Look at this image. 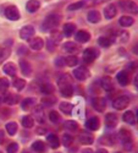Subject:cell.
<instances>
[{
  "mask_svg": "<svg viewBox=\"0 0 138 153\" xmlns=\"http://www.w3.org/2000/svg\"><path fill=\"white\" fill-rule=\"evenodd\" d=\"M59 86H60V93L64 97H71L73 94V86L69 75L61 76L59 79Z\"/></svg>",
  "mask_w": 138,
  "mask_h": 153,
  "instance_id": "1",
  "label": "cell"
},
{
  "mask_svg": "<svg viewBox=\"0 0 138 153\" xmlns=\"http://www.w3.org/2000/svg\"><path fill=\"white\" fill-rule=\"evenodd\" d=\"M60 21H61V16L60 15H58V14L49 15L45 19V21L43 22V31H53V30H55L59 26Z\"/></svg>",
  "mask_w": 138,
  "mask_h": 153,
  "instance_id": "2",
  "label": "cell"
},
{
  "mask_svg": "<svg viewBox=\"0 0 138 153\" xmlns=\"http://www.w3.org/2000/svg\"><path fill=\"white\" fill-rule=\"evenodd\" d=\"M119 6L122 11L128 12V14H138V5L132 0H120Z\"/></svg>",
  "mask_w": 138,
  "mask_h": 153,
  "instance_id": "3",
  "label": "cell"
},
{
  "mask_svg": "<svg viewBox=\"0 0 138 153\" xmlns=\"http://www.w3.org/2000/svg\"><path fill=\"white\" fill-rule=\"evenodd\" d=\"M98 56H99V50L95 49V48H88L83 52V60L87 64L93 62Z\"/></svg>",
  "mask_w": 138,
  "mask_h": 153,
  "instance_id": "4",
  "label": "cell"
},
{
  "mask_svg": "<svg viewBox=\"0 0 138 153\" xmlns=\"http://www.w3.org/2000/svg\"><path fill=\"white\" fill-rule=\"evenodd\" d=\"M73 76H75V79H77L80 81H84V80H87L91 76V72H89V70L87 68L80 66V68L73 70Z\"/></svg>",
  "mask_w": 138,
  "mask_h": 153,
  "instance_id": "5",
  "label": "cell"
},
{
  "mask_svg": "<svg viewBox=\"0 0 138 153\" xmlns=\"http://www.w3.org/2000/svg\"><path fill=\"white\" fill-rule=\"evenodd\" d=\"M128 104H130V98L127 96H121V97H119V98H116L114 100L112 107H114L115 109H117V110H122V109L126 108Z\"/></svg>",
  "mask_w": 138,
  "mask_h": 153,
  "instance_id": "6",
  "label": "cell"
},
{
  "mask_svg": "<svg viewBox=\"0 0 138 153\" xmlns=\"http://www.w3.org/2000/svg\"><path fill=\"white\" fill-rule=\"evenodd\" d=\"M5 16L11 20V21H17L20 19V12H18V9L14 5H11L9 7L5 9Z\"/></svg>",
  "mask_w": 138,
  "mask_h": 153,
  "instance_id": "7",
  "label": "cell"
},
{
  "mask_svg": "<svg viewBox=\"0 0 138 153\" xmlns=\"http://www.w3.org/2000/svg\"><path fill=\"white\" fill-rule=\"evenodd\" d=\"M92 105H93V108L97 110V111H104L105 110V108H106V100L104 99V98H102V97H95V98H93V100H92Z\"/></svg>",
  "mask_w": 138,
  "mask_h": 153,
  "instance_id": "8",
  "label": "cell"
},
{
  "mask_svg": "<svg viewBox=\"0 0 138 153\" xmlns=\"http://www.w3.org/2000/svg\"><path fill=\"white\" fill-rule=\"evenodd\" d=\"M35 33V30L33 26H24L21 31H20V37L24 41L31 39V37H33Z\"/></svg>",
  "mask_w": 138,
  "mask_h": 153,
  "instance_id": "9",
  "label": "cell"
},
{
  "mask_svg": "<svg viewBox=\"0 0 138 153\" xmlns=\"http://www.w3.org/2000/svg\"><path fill=\"white\" fill-rule=\"evenodd\" d=\"M78 45L75 43V42H66L62 44V50H64L65 53H67L69 55H73L78 52Z\"/></svg>",
  "mask_w": 138,
  "mask_h": 153,
  "instance_id": "10",
  "label": "cell"
},
{
  "mask_svg": "<svg viewBox=\"0 0 138 153\" xmlns=\"http://www.w3.org/2000/svg\"><path fill=\"white\" fill-rule=\"evenodd\" d=\"M116 80L121 86H127L130 83V74L126 70H122L116 75Z\"/></svg>",
  "mask_w": 138,
  "mask_h": 153,
  "instance_id": "11",
  "label": "cell"
},
{
  "mask_svg": "<svg viewBox=\"0 0 138 153\" xmlns=\"http://www.w3.org/2000/svg\"><path fill=\"white\" fill-rule=\"evenodd\" d=\"M111 37H112V39H114V42L117 41V42H120V43H126V42L128 41L130 34H128V32H126V31H119V32H115Z\"/></svg>",
  "mask_w": 138,
  "mask_h": 153,
  "instance_id": "12",
  "label": "cell"
},
{
  "mask_svg": "<svg viewBox=\"0 0 138 153\" xmlns=\"http://www.w3.org/2000/svg\"><path fill=\"white\" fill-rule=\"evenodd\" d=\"M44 47V41L41 37H34L30 39V48L33 50H41Z\"/></svg>",
  "mask_w": 138,
  "mask_h": 153,
  "instance_id": "13",
  "label": "cell"
},
{
  "mask_svg": "<svg viewBox=\"0 0 138 153\" xmlns=\"http://www.w3.org/2000/svg\"><path fill=\"white\" fill-rule=\"evenodd\" d=\"M117 135H119L117 138L121 141L122 145L126 143V142H131V141H132V135H131V132H130L128 130H126V129H121Z\"/></svg>",
  "mask_w": 138,
  "mask_h": 153,
  "instance_id": "14",
  "label": "cell"
},
{
  "mask_svg": "<svg viewBox=\"0 0 138 153\" xmlns=\"http://www.w3.org/2000/svg\"><path fill=\"white\" fill-rule=\"evenodd\" d=\"M116 14H117V9H116V6H115L114 4L108 5V6L105 7V10H104V16H105V19H108V20L114 19V17L116 16Z\"/></svg>",
  "mask_w": 138,
  "mask_h": 153,
  "instance_id": "15",
  "label": "cell"
},
{
  "mask_svg": "<svg viewBox=\"0 0 138 153\" xmlns=\"http://www.w3.org/2000/svg\"><path fill=\"white\" fill-rule=\"evenodd\" d=\"M100 85H102V88L104 91H112L114 90V83H112V80L111 77H109V76H104V77L100 80Z\"/></svg>",
  "mask_w": 138,
  "mask_h": 153,
  "instance_id": "16",
  "label": "cell"
},
{
  "mask_svg": "<svg viewBox=\"0 0 138 153\" xmlns=\"http://www.w3.org/2000/svg\"><path fill=\"white\" fill-rule=\"evenodd\" d=\"M86 127L88 130H91V131H97V130H99V127H100V121H99V119L98 118H91V119H88L87 120V123H86Z\"/></svg>",
  "mask_w": 138,
  "mask_h": 153,
  "instance_id": "17",
  "label": "cell"
},
{
  "mask_svg": "<svg viewBox=\"0 0 138 153\" xmlns=\"http://www.w3.org/2000/svg\"><path fill=\"white\" fill-rule=\"evenodd\" d=\"M18 100H20V97L14 93H6L3 98V102H5L9 105H15L16 103H18Z\"/></svg>",
  "mask_w": 138,
  "mask_h": 153,
  "instance_id": "18",
  "label": "cell"
},
{
  "mask_svg": "<svg viewBox=\"0 0 138 153\" xmlns=\"http://www.w3.org/2000/svg\"><path fill=\"white\" fill-rule=\"evenodd\" d=\"M117 141L116 136L112 134V135H104L102 138H100V143H103L105 146H114Z\"/></svg>",
  "mask_w": 138,
  "mask_h": 153,
  "instance_id": "19",
  "label": "cell"
},
{
  "mask_svg": "<svg viewBox=\"0 0 138 153\" xmlns=\"http://www.w3.org/2000/svg\"><path fill=\"white\" fill-rule=\"evenodd\" d=\"M117 121H119V118L115 113H109L106 114L105 117V123L108 125V127H115L117 125Z\"/></svg>",
  "mask_w": 138,
  "mask_h": 153,
  "instance_id": "20",
  "label": "cell"
},
{
  "mask_svg": "<svg viewBox=\"0 0 138 153\" xmlns=\"http://www.w3.org/2000/svg\"><path fill=\"white\" fill-rule=\"evenodd\" d=\"M46 141L50 145L52 148H58L60 146V140L55 134H48L46 135Z\"/></svg>",
  "mask_w": 138,
  "mask_h": 153,
  "instance_id": "21",
  "label": "cell"
},
{
  "mask_svg": "<svg viewBox=\"0 0 138 153\" xmlns=\"http://www.w3.org/2000/svg\"><path fill=\"white\" fill-rule=\"evenodd\" d=\"M75 38H76V41L80 43H87L91 39V33H88L87 31H78Z\"/></svg>",
  "mask_w": 138,
  "mask_h": 153,
  "instance_id": "22",
  "label": "cell"
},
{
  "mask_svg": "<svg viewBox=\"0 0 138 153\" xmlns=\"http://www.w3.org/2000/svg\"><path fill=\"white\" fill-rule=\"evenodd\" d=\"M78 141H80L82 145H92L93 141H94V137H93V135H91V134L82 132V134L78 136Z\"/></svg>",
  "mask_w": 138,
  "mask_h": 153,
  "instance_id": "23",
  "label": "cell"
},
{
  "mask_svg": "<svg viewBox=\"0 0 138 153\" xmlns=\"http://www.w3.org/2000/svg\"><path fill=\"white\" fill-rule=\"evenodd\" d=\"M112 43H114V39H112V37L110 36H103V37H99L98 38V44L100 45V47H103V48H108V47H110Z\"/></svg>",
  "mask_w": 138,
  "mask_h": 153,
  "instance_id": "24",
  "label": "cell"
},
{
  "mask_svg": "<svg viewBox=\"0 0 138 153\" xmlns=\"http://www.w3.org/2000/svg\"><path fill=\"white\" fill-rule=\"evenodd\" d=\"M20 66H21V72L24 76H30L32 72V68H31V64L27 60H20Z\"/></svg>",
  "mask_w": 138,
  "mask_h": 153,
  "instance_id": "25",
  "label": "cell"
},
{
  "mask_svg": "<svg viewBox=\"0 0 138 153\" xmlns=\"http://www.w3.org/2000/svg\"><path fill=\"white\" fill-rule=\"evenodd\" d=\"M87 20H88L91 23H98L100 21V12L97 10H91L87 15Z\"/></svg>",
  "mask_w": 138,
  "mask_h": 153,
  "instance_id": "26",
  "label": "cell"
},
{
  "mask_svg": "<svg viewBox=\"0 0 138 153\" xmlns=\"http://www.w3.org/2000/svg\"><path fill=\"white\" fill-rule=\"evenodd\" d=\"M39 7H41V3L38 0H30L26 4V10L28 12H35Z\"/></svg>",
  "mask_w": 138,
  "mask_h": 153,
  "instance_id": "27",
  "label": "cell"
},
{
  "mask_svg": "<svg viewBox=\"0 0 138 153\" xmlns=\"http://www.w3.org/2000/svg\"><path fill=\"white\" fill-rule=\"evenodd\" d=\"M35 105V99L34 98H26L21 102V108L23 110H30Z\"/></svg>",
  "mask_w": 138,
  "mask_h": 153,
  "instance_id": "28",
  "label": "cell"
},
{
  "mask_svg": "<svg viewBox=\"0 0 138 153\" xmlns=\"http://www.w3.org/2000/svg\"><path fill=\"white\" fill-rule=\"evenodd\" d=\"M122 119H123V121L126 123V124H128V125H134L136 124V115L133 114V111H126L123 114V117H122Z\"/></svg>",
  "mask_w": 138,
  "mask_h": 153,
  "instance_id": "29",
  "label": "cell"
},
{
  "mask_svg": "<svg viewBox=\"0 0 138 153\" xmlns=\"http://www.w3.org/2000/svg\"><path fill=\"white\" fill-rule=\"evenodd\" d=\"M3 70H4V72H5L6 75H9V76H15L16 72H17L15 64H12V62H7V64H5Z\"/></svg>",
  "mask_w": 138,
  "mask_h": 153,
  "instance_id": "30",
  "label": "cell"
},
{
  "mask_svg": "<svg viewBox=\"0 0 138 153\" xmlns=\"http://www.w3.org/2000/svg\"><path fill=\"white\" fill-rule=\"evenodd\" d=\"M32 148L37 153H44L46 151V145L43 141H35V142H33Z\"/></svg>",
  "mask_w": 138,
  "mask_h": 153,
  "instance_id": "31",
  "label": "cell"
},
{
  "mask_svg": "<svg viewBox=\"0 0 138 153\" xmlns=\"http://www.w3.org/2000/svg\"><path fill=\"white\" fill-rule=\"evenodd\" d=\"M54 91H55V88H54V86H53L52 83H43V85L41 86V92H42L43 94H45V96L53 94Z\"/></svg>",
  "mask_w": 138,
  "mask_h": 153,
  "instance_id": "32",
  "label": "cell"
},
{
  "mask_svg": "<svg viewBox=\"0 0 138 153\" xmlns=\"http://www.w3.org/2000/svg\"><path fill=\"white\" fill-rule=\"evenodd\" d=\"M133 19L130 17V16H122L120 20H119V23H120V26L121 27H130L133 25Z\"/></svg>",
  "mask_w": 138,
  "mask_h": 153,
  "instance_id": "33",
  "label": "cell"
},
{
  "mask_svg": "<svg viewBox=\"0 0 138 153\" xmlns=\"http://www.w3.org/2000/svg\"><path fill=\"white\" fill-rule=\"evenodd\" d=\"M75 31H76V25L75 23H66L65 26H64V34L66 37H71Z\"/></svg>",
  "mask_w": 138,
  "mask_h": 153,
  "instance_id": "34",
  "label": "cell"
},
{
  "mask_svg": "<svg viewBox=\"0 0 138 153\" xmlns=\"http://www.w3.org/2000/svg\"><path fill=\"white\" fill-rule=\"evenodd\" d=\"M41 102H42L43 105H54L56 102H58V99H56V97H54V96H45V97L42 98Z\"/></svg>",
  "mask_w": 138,
  "mask_h": 153,
  "instance_id": "35",
  "label": "cell"
},
{
  "mask_svg": "<svg viewBox=\"0 0 138 153\" xmlns=\"http://www.w3.org/2000/svg\"><path fill=\"white\" fill-rule=\"evenodd\" d=\"M61 142L65 147H70L72 145V142H73V136L70 135V134H64L62 137H61Z\"/></svg>",
  "mask_w": 138,
  "mask_h": 153,
  "instance_id": "36",
  "label": "cell"
},
{
  "mask_svg": "<svg viewBox=\"0 0 138 153\" xmlns=\"http://www.w3.org/2000/svg\"><path fill=\"white\" fill-rule=\"evenodd\" d=\"M64 60H65V65L66 66H76L78 64V59L75 55H69V56L64 58Z\"/></svg>",
  "mask_w": 138,
  "mask_h": 153,
  "instance_id": "37",
  "label": "cell"
},
{
  "mask_svg": "<svg viewBox=\"0 0 138 153\" xmlns=\"http://www.w3.org/2000/svg\"><path fill=\"white\" fill-rule=\"evenodd\" d=\"M34 125V119L32 117H23L22 118V126L26 127V129H31V127H33Z\"/></svg>",
  "mask_w": 138,
  "mask_h": 153,
  "instance_id": "38",
  "label": "cell"
},
{
  "mask_svg": "<svg viewBox=\"0 0 138 153\" xmlns=\"http://www.w3.org/2000/svg\"><path fill=\"white\" fill-rule=\"evenodd\" d=\"M6 131H7V134L9 135H15L16 132H17V124L15 123V121H10V123H7L6 124Z\"/></svg>",
  "mask_w": 138,
  "mask_h": 153,
  "instance_id": "39",
  "label": "cell"
},
{
  "mask_svg": "<svg viewBox=\"0 0 138 153\" xmlns=\"http://www.w3.org/2000/svg\"><path fill=\"white\" fill-rule=\"evenodd\" d=\"M65 127L70 132H73V131L78 130V124H77V121H75V120H69V121L65 123Z\"/></svg>",
  "mask_w": 138,
  "mask_h": 153,
  "instance_id": "40",
  "label": "cell"
},
{
  "mask_svg": "<svg viewBox=\"0 0 138 153\" xmlns=\"http://www.w3.org/2000/svg\"><path fill=\"white\" fill-rule=\"evenodd\" d=\"M59 107H60V110L62 113H65V114H70L72 111V109H73V105L67 103V102H61Z\"/></svg>",
  "mask_w": 138,
  "mask_h": 153,
  "instance_id": "41",
  "label": "cell"
},
{
  "mask_svg": "<svg viewBox=\"0 0 138 153\" xmlns=\"http://www.w3.org/2000/svg\"><path fill=\"white\" fill-rule=\"evenodd\" d=\"M14 87L16 88L17 91H22L24 87H26V81L22 80V79H16L14 81Z\"/></svg>",
  "mask_w": 138,
  "mask_h": 153,
  "instance_id": "42",
  "label": "cell"
},
{
  "mask_svg": "<svg viewBox=\"0 0 138 153\" xmlns=\"http://www.w3.org/2000/svg\"><path fill=\"white\" fill-rule=\"evenodd\" d=\"M10 87V82L5 77H0V92H5Z\"/></svg>",
  "mask_w": 138,
  "mask_h": 153,
  "instance_id": "43",
  "label": "cell"
},
{
  "mask_svg": "<svg viewBox=\"0 0 138 153\" xmlns=\"http://www.w3.org/2000/svg\"><path fill=\"white\" fill-rule=\"evenodd\" d=\"M34 115L39 123H44V117H43V109L41 107H37L34 110Z\"/></svg>",
  "mask_w": 138,
  "mask_h": 153,
  "instance_id": "44",
  "label": "cell"
},
{
  "mask_svg": "<svg viewBox=\"0 0 138 153\" xmlns=\"http://www.w3.org/2000/svg\"><path fill=\"white\" fill-rule=\"evenodd\" d=\"M49 119L52 123H59L60 121V115H59V113L55 111V110H52L49 113Z\"/></svg>",
  "mask_w": 138,
  "mask_h": 153,
  "instance_id": "45",
  "label": "cell"
},
{
  "mask_svg": "<svg viewBox=\"0 0 138 153\" xmlns=\"http://www.w3.org/2000/svg\"><path fill=\"white\" fill-rule=\"evenodd\" d=\"M84 6V1H77V3H73V4H71L67 9L70 10V11H73V10H78V9H82Z\"/></svg>",
  "mask_w": 138,
  "mask_h": 153,
  "instance_id": "46",
  "label": "cell"
},
{
  "mask_svg": "<svg viewBox=\"0 0 138 153\" xmlns=\"http://www.w3.org/2000/svg\"><path fill=\"white\" fill-rule=\"evenodd\" d=\"M9 53H10L9 48H0V62H1L3 60H5V59L7 58Z\"/></svg>",
  "mask_w": 138,
  "mask_h": 153,
  "instance_id": "47",
  "label": "cell"
},
{
  "mask_svg": "<svg viewBox=\"0 0 138 153\" xmlns=\"http://www.w3.org/2000/svg\"><path fill=\"white\" fill-rule=\"evenodd\" d=\"M18 151V145L16 142H12L7 146V153H16Z\"/></svg>",
  "mask_w": 138,
  "mask_h": 153,
  "instance_id": "48",
  "label": "cell"
},
{
  "mask_svg": "<svg viewBox=\"0 0 138 153\" xmlns=\"http://www.w3.org/2000/svg\"><path fill=\"white\" fill-rule=\"evenodd\" d=\"M55 47H56V43L53 39H50V38H49V41H48V50H49V52H54Z\"/></svg>",
  "mask_w": 138,
  "mask_h": 153,
  "instance_id": "49",
  "label": "cell"
},
{
  "mask_svg": "<svg viewBox=\"0 0 138 153\" xmlns=\"http://www.w3.org/2000/svg\"><path fill=\"white\" fill-rule=\"evenodd\" d=\"M55 65H56L58 68L65 66V60H64V58H58V59L55 60Z\"/></svg>",
  "mask_w": 138,
  "mask_h": 153,
  "instance_id": "50",
  "label": "cell"
},
{
  "mask_svg": "<svg viewBox=\"0 0 138 153\" xmlns=\"http://www.w3.org/2000/svg\"><path fill=\"white\" fill-rule=\"evenodd\" d=\"M127 68H128V70H131V71L138 69V61H131L128 65H127Z\"/></svg>",
  "mask_w": 138,
  "mask_h": 153,
  "instance_id": "51",
  "label": "cell"
},
{
  "mask_svg": "<svg viewBox=\"0 0 138 153\" xmlns=\"http://www.w3.org/2000/svg\"><path fill=\"white\" fill-rule=\"evenodd\" d=\"M122 146H123V148L126 149V151H131V149L133 148V141H131V142H126V143H123Z\"/></svg>",
  "mask_w": 138,
  "mask_h": 153,
  "instance_id": "52",
  "label": "cell"
},
{
  "mask_svg": "<svg viewBox=\"0 0 138 153\" xmlns=\"http://www.w3.org/2000/svg\"><path fill=\"white\" fill-rule=\"evenodd\" d=\"M4 140H5V134H4L3 130H0V143H1Z\"/></svg>",
  "mask_w": 138,
  "mask_h": 153,
  "instance_id": "53",
  "label": "cell"
},
{
  "mask_svg": "<svg viewBox=\"0 0 138 153\" xmlns=\"http://www.w3.org/2000/svg\"><path fill=\"white\" fill-rule=\"evenodd\" d=\"M37 134H46V130L43 129V127H38L37 129Z\"/></svg>",
  "mask_w": 138,
  "mask_h": 153,
  "instance_id": "54",
  "label": "cell"
},
{
  "mask_svg": "<svg viewBox=\"0 0 138 153\" xmlns=\"http://www.w3.org/2000/svg\"><path fill=\"white\" fill-rule=\"evenodd\" d=\"M132 50H133V53H134L136 55H138V43H137V44L133 47V49H132Z\"/></svg>",
  "mask_w": 138,
  "mask_h": 153,
  "instance_id": "55",
  "label": "cell"
},
{
  "mask_svg": "<svg viewBox=\"0 0 138 153\" xmlns=\"http://www.w3.org/2000/svg\"><path fill=\"white\" fill-rule=\"evenodd\" d=\"M82 153H94V152H93L91 148H84V149L82 151Z\"/></svg>",
  "mask_w": 138,
  "mask_h": 153,
  "instance_id": "56",
  "label": "cell"
},
{
  "mask_svg": "<svg viewBox=\"0 0 138 153\" xmlns=\"http://www.w3.org/2000/svg\"><path fill=\"white\" fill-rule=\"evenodd\" d=\"M95 153H108V151H106V149H104V148H100V149H98Z\"/></svg>",
  "mask_w": 138,
  "mask_h": 153,
  "instance_id": "57",
  "label": "cell"
},
{
  "mask_svg": "<svg viewBox=\"0 0 138 153\" xmlns=\"http://www.w3.org/2000/svg\"><path fill=\"white\" fill-rule=\"evenodd\" d=\"M134 85H136V87L138 88V75L136 76V77H134Z\"/></svg>",
  "mask_w": 138,
  "mask_h": 153,
  "instance_id": "58",
  "label": "cell"
},
{
  "mask_svg": "<svg viewBox=\"0 0 138 153\" xmlns=\"http://www.w3.org/2000/svg\"><path fill=\"white\" fill-rule=\"evenodd\" d=\"M136 119H137V121H138V110H137V114H136Z\"/></svg>",
  "mask_w": 138,
  "mask_h": 153,
  "instance_id": "59",
  "label": "cell"
},
{
  "mask_svg": "<svg viewBox=\"0 0 138 153\" xmlns=\"http://www.w3.org/2000/svg\"><path fill=\"white\" fill-rule=\"evenodd\" d=\"M0 153H3V152H1V151H0Z\"/></svg>",
  "mask_w": 138,
  "mask_h": 153,
  "instance_id": "60",
  "label": "cell"
}]
</instances>
